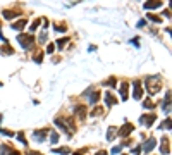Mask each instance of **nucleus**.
<instances>
[{"label": "nucleus", "mask_w": 172, "mask_h": 155, "mask_svg": "<svg viewBox=\"0 0 172 155\" xmlns=\"http://www.w3.org/2000/svg\"><path fill=\"white\" fill-rule=\"evenodd\" d=\"M55 124L69 134V138H71V134H74V131H76V126H74V123H72V119H67V117L59 115V117L55 119Z\"/></svg>", "instance_id": "obj_1"}, {"label": "nucleus", "mask_w": 172, "mask_h": 155, "mask_svg": "<svg viewBox=\"0 0 172 155\" xmlns=\"http://www.w3.org/2000/svg\"><path fill=\"white\" fill-rule=\"evenodd\" d=\"M146 90L150 95H155V93H158L162 90V81H160V78H148L146 79Z\"/></svg>", "instance_id": "obj_2"}, {"label": "nucleus", "mask_w": 172, "mask_h": 155, "mask_svg": "<svg viewBox=\"0 0 172 155\" xmlns=\"http://www.w3.org/2000/svg\"><path fill=\"white\" fill-rule=\"evenodd\" d=\"M17 40H19L21 47H22L24 50L31 48V47H33V43H35V38H33L31 35H19V36H17Z\"/></svg>", "instance_id": "obj_3"}, {"label": "nucleus", "mask_w": 172, "mask_h": 155, "mask_svg": "<svg viewBox=\"0 0 172 155\" xmlns=\"http://www.w3.org/2000/svg\"><path fill=\"white\" fill-rule=\"evenodd\" d=\"M132 88H134V92H132V97H134L136 100H141V97H143L141 81H132Z\"/></svg>", "instance_id": "obj_4"}, {"label": "nucleus", "mask_w": 172, "mask_h": 155, "mask_svg": "<svg viewBox=\"0 0 172 155\" xmlns=\"http://www.w3.org/2000/svg\"><path fill=\"white\" fill-rule=\"evenodd\" d=\"M155 145H157V140H155V138L152 136V138H148V140H146V141L143 143L141 150H143V152H146V154H150L153 148H155Z\"/></svg>", "instance_id": "obj_5"}, {"label": "nucleus", "mask_w": 172, "mask_h": 155, "mask_svg": "<svg viewBox=\"0 0 172 155\" xmlns=\"http://www.w3.org/2000/svg\"><path fill=\"white\" fill-rule=\"evenodd\" d=\"M117 131H119V136H122V138H124V136H129V134L134 131V126H132L131 123H126L121 128V129H117Z\"/></svg>", "instance_id": "obj_6"}, {"label": "nucleus", "mask_w": 172, "mask_h": 155, "mask_svg": "<svg viewBox=\"0 0 172 155\" xmlns=\"http://www.w3.org/2000/svg\"><path fill=\"white\" fill-rule=\"evenodd\" d=\"M155 119H157V117H155V114H145V115L140 117V123H141L143 126H152Z\"/></svg>", "instance_id": "obj_7"}, {"label": "nucleus", "mask_w": 172, "mask_h": 155, "mask_svg": "<svg viewBox=\"0 0 172 155\" xmlns=\"http://www.w3.org/2000/svg\"><path fill=\"white\" fill-rule=\"evenodd\" d=\"M84 97L88 98V102H90V103H96L98 100H100V93L93 92V90H88V92L84 93Z\"/></svg>", "instance_id": "obj_8"}, {"label": "nucleus", "mask_w": 172, "mask_h": 155, "mask_svg": "<svg viewBox=\"0 0 172 155\" xmlns=\"http://www.w3.org/2000/svg\"><path fill=\"white\" fill-rule=\"evenodd\" d=\"M158 7H162V0H148V2H145V9H158Z\"/></svg>", "instance_id": "obj_9"}, {"label": "nucleus", "mask_w": 172, "mask_h": 155, "mask_svg": "<svg viewBox=\"0 0 172 155\" xmlns=\"http://www.w3.org/2000/svg\"><path fill=\"white\" fill-rule=\"evenodd\" d=\"M160 152H162V154H169V152H171V141H169V138H163L162 140Z\"/></svg>", "instance_id": "obj_10"}, {"label": "nucleus", "mask_w": 172, "mask_h": 155, "mask_svg": "<svg viewBox=\"0 0 172 155\" xmlns=\"http://www.w3.org/2000/svg\"><path fill=\"white\" fill-rule=\"evenodd\" d=\"M86 107H81V105H78V107H74V112L78 114V119L79 121H83L84 117H86V110H84Z\"/></svg>", "instance_id": "obj_11"}, {"label": "nucleus", "mask_w": 172, "mask_h": 155, "mask_svg": "<svg viewBox=\"0 0 172 155\" xmlns=\"http://www.w3.org/2000/svg\"><path fill=\"white\" fill-rule=\"evenodd\" d=\"M17 16H21L19 10H9V9L4 10V17L5 19H12V17H17Z\"/></svg>", "instance_id": "obj_12"}, {"label": "nucleus", "mask_w": 172, "mask_h": 155, "mask_svg": "<svg viewBox=\"0 0 172 155\" xmlns=\"http://www.w3.org/2000/svg\"><path fill=\"white\" fill-rule=\"evenodd\" d=\"M127 90H129V84L124 81V83L121 84V97H122V100H124V102L127 100Z\"/></svg>", "instance_id": "obj_13"}, {"label": "nucleus", "mask_w": 172, "mask_h": 155, "mask_svg": "<svg viewBox=\"0 0 172 155\" xmlns=\"http://www.w3.org/2000/svg\"><path fill=\"white\" fill-rule=\"evenodd\" d=\"M26 22H28L26 19H21V21H17V22H14V24H12V30L22 31V30H24V26H26Z\"/></svg>", "instance_id": "obj_14"}, {"label": "nucleus", "mask_w": 172, "mask_h": 155, "mask_svg": "<svg viewBox=\"0 0 172 155\" xmlns=\"http://www.w3.org/2000/svg\"><path fill=\"white\" fill-rule=\"evenodd\" d=\"M45 134H47V129H41V131H35V133H33V138H35L36 141H43V140H45Z\"/></svg>", "instance_id": "obj_15"}, {"label": "nucleus", "mask_w": 172, "mask_h": 155, "mask_svg": "<svg viewBox=\"0 0 172 155\" xmlns=\"http://www.w3.org/2000/svg\"><path fill=\"white\" fill-rule=\"evenodd\" d=\"M105 102H107V105H115V103H117V100H115V97H114V95H110V93H105Z\"/></svg>", "instance_id": "obj_16"}, {"label": "nucleus", "mask_w": 172, "mask_h": 155, "mask_svg": "<svg viewBox=\"0 0 172 155\" xmlns=\"http://www.w3.org/2000/svg\"><path fill=\"white\" fill-rule=\"evenodd\" d=\"M153 107H155V103H153L152 98H148V100H145V102H143V109H146V110H152Z\"/></svg>", "instance_id": "obj_17"}, {"label": "nucleus", "mask_w": 172, "mask_h": 155, "mask_svg": "<svg viewBox=\"0 0 172 155\" xmlns=\"http://www.w3.org/2000/svg\"><path fill=\"white\" fill-rule=\"evenodd\" d=\"M115 133H117V128H109V131H107V140L110 141L115 138Z\"/></svg>", "instance_id": "obj_18"}, {"label": "nucleus", "mask_w": 172, "mask_h": 155, "mask_svg": "<svg viewBox=\"0 0 172 155\" xmlns=\"http://www.w3.org/2000/svg\"><path fill=\"white\" fill-rule=\"evenodd\" d=\"M12 150H10L9 145H0V155H9Z\"/></svg>", "instance_id": "obj_19"}, {"label": "nucleus", "mask_w": 172, "mask_h": 155, "mask_svg": "<svg viewBox=\"0 0 172 155\" xmlns=\"http://www.w3.org/2000/svg\"><path fill=\"white\" fill-rule=\"evenodd\" d=\"M0 53H4V55H10V53H14V50L10 48L9 45H4V47L0 48Z\"/></svg>", "instance_id": "obj_20"}, {"label": "nucleus", "mask_w": 172, "mask_h": 155, "mask_svg": "<svg viewBox=\"0 0 172 155\" xmlns=\"http://www.w3.org/2000/svg\"><path fill=\"white\" fill-rule=\"evenodd\" d=\"M53 152H55V154H60V155H67L69 152H71V150H69L67 146H60V148H55Z\"/></svg>", "instance_id": "obj_21"}, {"label": "nucleus", "mask_w": 172, "mask_h": 155, "mask_svg": "<svg viewBox=\"0 0 172 155\" xmlns=\"http://www.w3.org/2000/svg\"><path fill=\"white\" fill-rule=\"evenodd\" d=\"M33 61L36 62V64H40V62L43 61V52H36V55L33 57Z\"/></svg>", "instance_id": "obj_22"}, {"label": "nucleus", "mask_w": 172, "mask_h": 155, "mask_svg": "<svg viewBox=\"0 0 172 155\" xmlns=\"http://www.w3.org/2000/svg\"><path fill=\"white\" fill-rule=\"evenodd\" d=\"M101 114H103V109H101V107H96V109H93V110H91V115H93V117L101 115Z\"/></svg>", "instance_id": "obj_23"}, {"label": "nucleus", "mask_w": 172, "mask_h": 155, "mask_svg": "<svg viewBox=\"0 0 172 155\" xmlns=\"http://www.w3.org/2000/svg\"><path fill=\"white\" fill-rule=\"evenodd\" d=\"M148 19L153 21V22H162V17H158V16H155V14H148Z\"/></svg>", "instance_id": "obj_24"}, {"label": "nucleus", "mask_w": 172, "mask_h": 155, "mask_svg": "<svg viewBox=\"0 0 172 155\" xmlns=\"http://www.w3.org/2000/svg\"><path fill=\"white\" fill-rule=\"evenodd\" d=\"M57 33H65L67 31V26H64V24H59V26H53Z\"/></svg>", "instance_id": "obj_25"}, {"label": "nucleus", "mask_w": 172, "mask_h": 155, "mask_svg": "<svg viewBox=\"0 0 172 155\" xmlns=\"http://www.w3.org/2000/svg\"><path fill=\"white\" fill-rule=\"evenodd\" d=\"M50 141H52V143H57V141H59V133H55V131H53V133L50 134Z\"/></svg>", "instance_id": "obj_26"}, {"label": "nucleus", "mask_w": 172, "mask_h": 155, "mask_svg": "<svg viewBox=\"0 0 172 155\" xmlns=\"http://www.w3.org/2000/svg\"><path fill=\"white\" fill-rule=\"evenodd\" d=\"M67 41H69V38H60V40H57V45H59V48H62V47H64Z\"/></svg>", "instance_id": "obj_27"}, {"label": "nucleus", "mask_w": 172, "mask_h": 155, "mask_svg": "<svg viewBox=\"0 0 172 155\" xmlns=\"http://www.w3.org/2000/svg\"><path fill=\"white\" fill-rule=\"evenodd\" d=\"M17 140H19L21 143L28 145V140H26V138H24V134H22V133H17Z\"/></svg>", "instance_id": "obj_28"}, {"label": "nucleus", "mask_w": 172, "mask_h": 155, "mask_svg": "<svg viewBox=\"0 0 172 155\" xmlns=\"http://www.w3.org/2000/svg\"><path fill=\"white\" fill-rule=\"evenodd\" d=\"M105 84H107V86H110V88H114V86H115V78L107 79V81H105Z\"/></svg>", "instance_id": "obj_29"}, {"label": "nucleus", "mask_w": 172, "mask_h": 155, "mask_svg": "<svg viewBox=\"0 0 172 155\" xmlns=\"http://www.w3.org/2000/svg\"><path fill=\"white\" fill-rule=\"evenodd\" d=\"M40 22H41V19H36L35 22H33V24H31V28H30V30H31V31H35L36 28H38V24H40Z\"/></svg>", "instance_id": "obj_30"}, {"label": "nucleus", "mask_w": 172, "mask_h": 155, "mask_svg": "<svg viewBox=\"0 0 172 155\" xmlns=\"http://www.w3.org/2000/svg\"><path fill=\"white\" fill-rule=\"evenodd\" d=\"M0 133L5 134V136H14V133H12V131H9V129H0Z\"/></svg>", "instance_id": "obj_31"}, {"label": "nucleus", "mask_w": 172, "mask_h": 155, "mask_svg": "<svg viewBox=\"0 0 172 155\" xmlns=\"http://www.w3.org/2000/svg\"><path fill=\"white\" fill-rule=\"evenodd\" d=\"M53 48H55V45H53V43H50V45L47 47V52H48V53H52V52H53Z\"/></svg>", "instance_id": "obj_32"}, {"label": "nucleus", "mask_w": 172, "mask_h": 155, "mask_svg": "<svg viewBox=\"0 0 172 155\" xmlns=\"http://www.w3.org/2000/svg\"><path fill=\"white\" fill-rule=\"evenodd\" d=\"M140 152H141V146H136V148L132 150V155H140Z\"/></svg>", "instance_id": "obj_33"}, {"label": "nucleus", "mask_w": 172, "mask_h": 155, "mask_svg": "<svg viewBox=\"0 0 172 155\" xmlns=\"http://www.w3.org/2000/svg\"><path fill=\"white\" fill-rule=\"evenodd\" d=\"M121 150H122L121 146H114V148H112V154H119Z\"/></svg>", "instance_id": "obj_34"}, {"label": "nucleus", "mask_w": 172, "mask_h": 155, "mask_svg": "<svg viewBox=\"0 0 172 155\" xmlns=\"http://www.w3.org/2000/svg\"><path fill=\"white\" fill-rule=\"evenodd\" d=\"M131 43H132V45H136V47L140 48V41H138V38H132V40H131Z\"/></svg>", "instance_id": "obj_35"}, {"label": "nucleus", "mask_w": 172, "mask_h": 155, "mask_svg": "<svg viewBox=\"0 0 172 155\" xmlns=\"http://www.w3.org/2000/svg\"><path fill=\"white\" fill-rule=\"evenodd\" d=\"M162 14L165 16V17H171V12H169V9H165V10L162 12Z\"/></svg>", "instance_id": "obj_36"}, {"label": "nucleus", "mask_w": 172, "mask_h": 155, "mask_svg": "<svg viewBox=\"0 0 172 155\" xmlns=\"http://www.w3.org/2000/svg\"><path fill=\"white\" fill-rule=\"evenodd\" d=\"M28 155H41V154H38V152H33V150H28Z\"/></svg>", "instance_id": "obj_37"}, {"label": "nucleus", "mask_w": 172, "mask_h": 155, "mask_svg": "<svg viewBox=\"0 0 172 155\" xmlns=\"http://www.w3.org/2000/svg\"><path fill=\"white\" fill-rule=\"evenodd\" d=\"M95 155H107V152H105V150H100V152H96Z\"/></svg>", "instance_id": "obj_38"}, {"label": "nucleus", "mask_w": 172, "mask_h": 155, "mask_svg": "<svg viewBox=\"0 0 172 155\" xmlns=\"http://www.w3.org/2000/svg\"><path fill=\"white\" fill-rule=\"evenodd\" d=\"M145 24H146V21H140V22H138V26H140V28H143Z\"/></svg>", "instance_id": "obj_39"}, {"label": "nucleus", "mask_w": 172, "mask_h": 155, "mask_svg": "<svg viewBox=\"0 0 172 155\" xmlns=\"http://www.w3.org/2000/svg\"><path fill=\"white\" fill-rule=\"evenodd\" d=\"M9 155H21V154H19V152H16V150H12V152H10Z\"/></svg>", "instance_id": "obj_40"}, {"label": "nucleus", "mask_w": 172, "mask_h": 155, "mask_svg": "<svg viewBox=\"0 0 172 155\" xmlns=\"http://www.w3.org/2000/svg\"><path fill=\"white\" fill-rule=\"evenodd\" d=\"M0 121H2V114H0Z\"/></svg>", "instance_id": "obj_41"}]
</instances>
